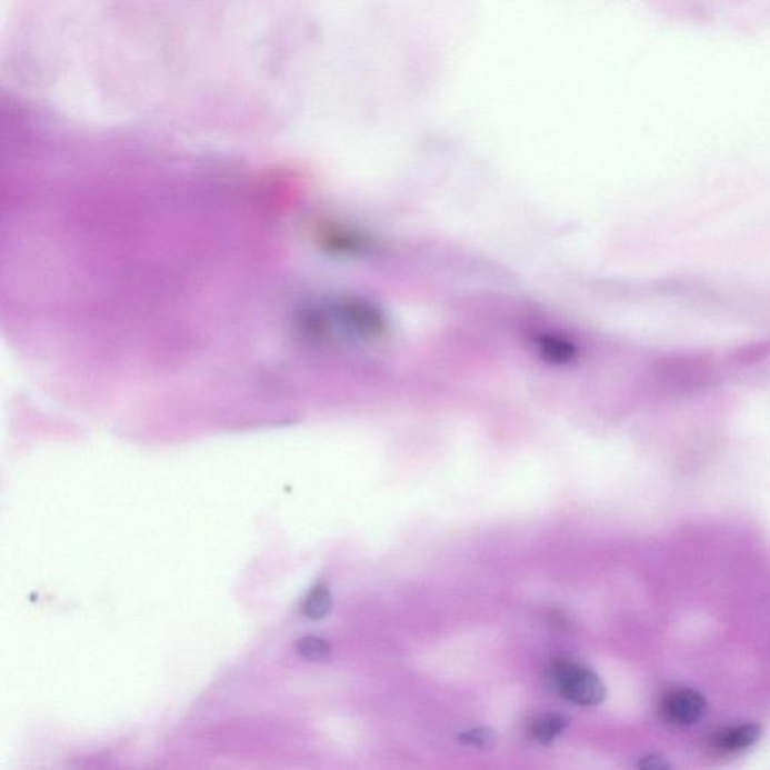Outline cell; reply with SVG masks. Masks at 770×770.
<instances>
[{
    "mask_svg": "<svg viewBox=\"0 0 770 770\" xmlns=\"http://www.w3.org/2000/svg\"><path fill=\"white\" fill-rule=\"evenodd\" d=\"M297 652L310 662L329 661L331 648L329 642L319 637H303L297 641Z\"/></svg>",
    "mask_w": 770,
    "mask_h": 770,
    "instance_id": "obj_6",
    "label": "cell"
},
{
    "mask_svg": "<svg viewBox=\"0 0 770 770\" xmlns=\"http://www.w3.org/2000/svg\"><path fill=\"white\" fill-rule=\"evenodd\" d=\"M708 700L703 693L691 688L670 689L659 700V714L674 727L699 724L708 714Z\"/></svg>",
    "mask_w": 770,
    "mask_h": 770,
    "instance_id": "obj_2",
    "label": "cell"
},
{
    "mask_svg": "<svg viewBox=\"0 0 770 770\" xmlns=\"http://www.w3.org/2000/svg\"><path fill=\"white\" fill-rule=\"evenodd\" d=\"M761 727L757 724L730 726L713 733L714 750L721 752H739L748 750L761 738Z\"/></svg>",
    "mask_w": 770,
    "mask_h": 770,
    "instance_id": "obj_3",
    "label": "cell"
},
{
    "mask_svg": "<svg viewBox=\"0 0 770 770\" xmlns=\"http://www.w3.org/2000/svg\"><path fill=\"white\" fill-rule=\"evenodd\" d=\"M640 766H641V768H644V769H657V770L670 768V764L667 763L666 759H663V757H659V756L646 757V759H642Z\"/></svg>",
    "mask_w": 770,
    "mask_h": 770,
    "instance_id": "obj_8",
    "label": "cell"
},
{
    "mask_svg": "<svg viewBox=\"0 0 770 770\" xmlns=\"http://www.w3.org/2000/svg\"><path fill=\"white\" fill-rule=\"evenodd\" d=\"M459 740L463 744H470V747L479 748V750H491L497 742L496 733L491 729H483V727L461 733Z\"/></svg>",
    "mask_w": 770,
    "mask_h": 770,
    "instance_id": "obj_7",
    "label": "cell"
},
{
    "mask_svg": "<svg viewBox=\"0 0 770 770\" xmlns=\"http://www.w3.org/2000/svg\"><path fill=\"white\" fill-rule=\"evenodd\" d=\"M551 679L560 696L570 703L591 708L606 700V684L599 676L572 659H556L551 666Z\"/></svg>",
    "mask_w": 770,
    "mask_h": 770,
    "instance_id": "obj_1",
    "label": "cell"
},
{
    "mask_svg": "<svg viewBox=\"0 0 770 770\" xmlns=\"http://www.w3.org/2000/svg\"><path fill=\"white\" fill-rule=\"evenodd\" d=\"M568 729V719L556 713H544L531 719L530 738L542 744H550Z\"/></svg>",
    "mask_w": 770,
    "mask_h": 770,
    "instance_id": "obj_4",
    "label": "cell"
},
{
    "mask_svg": "<svg viewBox=\"0 0 770 770\" xmlns=\"http://www.w3.org/2000/svg\"><path fill=\"white\" fill-rule=\"evenodd\" d=\"M333 608V596H331L329 587L319 584L310 591L306 599L303 612L310 620H321L330 614Z\"/></svg>",
    "mask_w": 770,
    "mask_h": 770,
    "instance_id": "obj_5",
    "label": "cell"
}]
</instances>
